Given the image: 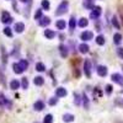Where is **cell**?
<instances>
[{
	"mask_svg": "<svg viewBox=\"0 0 123 123\" xmlns=\"http://www.w3.org/2000/svg\"><path fill=\"white\" fill-rule=\"evenodd\" d=\"M68 7H69V3L67 1V0H63L57 7L55 10V15L57 16H62V15H64L67 11H68Z\"/></svg>",
	"mask_w": 123,
	"mask_h": 123,
	"instance_id": "cell-1",
	"label": "cell"
},
{
	"mask_svg": "<svg viewBox=\"0 0 123 123\" xmlns=\"http://www.w3.org/2000/svg\"><path fill=\"white\" fill-rule=\"evenodd\" d=\"M0 106H3V107H5V108H11V106H12L11 101L7 100V98L4 96V94H1V92H0Z\"/></svg>",
	"mask_w": 123,
	"mask_h": 123,
	"instance_id": "cell-2",
	"label": "cell"
},
{
	"mask_svg": "<svg viewBox=\"0 0 123 123\" xmlns=\"http://www.w3.org/2000/svg\"><path fill=\"white\" fill-rule=\"evenodd\" d=\"M101 14H102V9H101L100 6H95L94 9H92L91 14H90V17L94 18V20H97V18L101 16Z\"/></svg>",
	"mask_w": 123,
	"mask_h": 123,
	"instance_id": "cell-3",
	"label": "cell"
},
{
	"mask_svg": "<svg viewBox=\"0 0 123 123\" xmlns=\"http://www.w3.org/2000/svg\"><path fill=\"white\" fill-rule=\"evenodd\" d=\"M84 73L87 78L91 76V62L89 59H85L84 62Z\"/></svg>",
	"mask_w": 123,
	"mask_h": 123,
	"instance_id": "cell-4",
	"label": "cell"
},
{
	"mask_svg": "<svg viewBox=\"0 0 123 123\" xmlns=\"http://www.w3.org/2000/svg\"><path fill=\"white\" fill-rule=\"evenodd\" d=\"M111 79H112V81H113V83H116V84H118V85H123V76H122L121 74L113 73V74L111 75Z\"/></svg>",
	"mask_w": 123,
	"mask_h": 123,
	"instance_id": "cell-5",
	"label": "cell"
},
{
	"mask_svg": "<svg viewBox=\"0 0 123 123\" xmlns=\"http://www.w3.org/2000/svg\"><path fill=\"white\" fill-rule=\"evenodd\" d=\"M80 38L83 39L84 42H86V41H91L92 38H94V33H92L91 31H84V32L80 35Z\"/></svg>",
	"mask_w": 123,
	"mask_h": 123,
	"instance_id": "cell-6",
	"label": "cell"
},
{
	"mask_svg": "<svg viewBox=\"0 0 123 123\" xmlns=\"http://www.w3.org/2000/svg\"><path fill=\"white\" fill-rule=\"evenodd\" d=\"M1 22L3 24H7V25L12 22V17H11V15H10L7 11H4L1 14Z\"/></svg>",
	"mask_w": 123,
	"mask_h": 123,
	"instance_id": "cell-7",
	"label": "cell"
},
{
	"mask_svg": "<svg viewBox=\"0 0 123 123\" xmlns=\"http://www.w3.org/2000/svg\"><path fill=\"white\" fill-rule=\"evenodd\" d=\"M67 94H68V91H67V89H64V87H57L55 89V96L57 97H64V96H67Z\"/></svg>",
	"mask_w": 123,
	"mask_h": 123,
	"instance_id": "cell-8",
	"label": "cell"
},
{
	"mask_svg": "<svg viewBox=\"0 0 123 123\" xmlns=\"http://www.w3.org/2000/svg\"><path fill=\"white\" fill-rule=\"evenodd\" d=\"M96 71H97V74H98L100 76H102V78L107 75V68H106L105 65H98L97 69H96Z\"/></svg>",
	"mask_w": 123,
	"mask_h": 123,
	"instance_id": "cell-9",
	"label": "cell"
},
{
	"mask_svg": "<svg viewBox=\"0 0 123 123\" xmlns=\"http://www.w3.org/2000/svg\"><path fill=\"white\" fill-rule=\"evenodd\" d=\"M14 30H15V32H17V33H22L25 31V25L22 22H16L14 25Z\"/></svg>",
	"mask_w": 123,
	"mask_h": 123,
	"instance_id": "cell-10",
	"label": "cell"
},
{
	"mask_svg": "<svg viewBox=\"0 0 123 123\" xmlns=\"http://www.w3.org/2000/svg\"><path fill=\"white\" fill-rule=\"evenodd\" d=\"M33 107H35V110H36V111H42V110H43V108L46 107V104H44L43 101L38 100V101H36V102H35Z\"/></svg>",
	"mask_w": 123,
	"mask_h": 123,
	"instance_id": "cell-11",
	"label": "cell"
},
{
	"mask_svg": "<svg viewBox=\"0 0 123 123\" xmlns=\"http://www.w3.org/2000/svg\"><path fill=\"white\" fill-rule=\"evenodd\" d=\"M44 36L47 37V39H53L55 37V32H54L53 30L47 28V30H44Z\"/></svg>",
	"mask_w": 123,
	"mask_h": 123,
	"instance_id": "cell-12",
	"label": "cell"
},
{
	"mask_svg": "<svg viewBox=\"0 0 123 123\" xmlns=\"http://www.w3.org/2000/svg\"><path fill=\"white\" fill-rule=\"evenodd\" d=\"M89 25V20L86 18V17H81L79 21H78V26L79 27H81V28H84V27H86Z\"/></svg>",
	"mask_w": 123,
	"mask_h": 123,
	"instance_id": "cell-13",
	"label": "cell"
},
{
	"mask_svg": "<svg viewBox=\"0 0 123 123\" xmlns=\"http://www.w3.org/2000/svg\"><path fill=\"white\" fill-rule=\"evenodd\" d=\"M89 49H90V47H89L86 43H81V44H79V52H80V53L85 54V53L89 52Z\"/></svg>",
	"mask_w": 123,
	"mask_h": 123,
	"instance_id": "cell-14",
	"label": "cell"
},
{
	"mask_svg": "<svg viewBox=\"0 0 123 123\" xmlns=\"http://www.w3.org/2000/svg\"><path fill=\"white\" fill-rule=\"evenodd\" d=\"M20 85H21V84H20V81L16 80V79L10 81V89H11V90H17L20 87Z\"/></svg>",
	"mask_w": 123,
	"mask_h": 123,
	"instance_id": "cell-15",
	"label": "cell"
},
{
	"mask_svg": "<svg viewBox=\"0 0 123 123\" xmlns=\"http://www.w3.org/2000/svg\"><path fill=\"white\" fill-rule=\"evenodd\" d=\"M83 5H84V7H86V9H89V10H92V9L95 7V5H94V0H84Z\"/></svg>",
	"mask_w": 123,
	"mask_h": 123,
	"instance_id": "cell-16",
	"label": "cell"
},
{
	"mask_svg": "<svg viewBox=\"0 0 123 123\" xmlns=\"http://www.w3.org/2000/svg\"><path fill=\"white\" fill-rule=\"evenodd\" d=\"M59 52H60V55L63 57V58H67V55H68V48L64 44H60L59 46Z\"/></svg>",
	"mask_w": 123,
	"mask_h": 123,
	"instance_id": "cell-17",
	"label": "cell"
},
{
	"mask_svg": "<svg viewBox=\"0 0 123 123\" xmlns=\"http://www.w3.org/2000/svg\"><path fill=\"white\" fill-rule=\"evenodd\" d=\"M74 115H71V113H65L63 116V121L67 122V123H70V122H74Z\"/></svg>",
	"mask_w": 123,
	"mask_h": 123,
	"instance_id": "cell-18",
	"label": "cell"
},
{
	"mask_svg": "<svg viewBox=\"0 0 123 123\" xmlns=\"http://www.w3.org/2000/svg\"><path fill=\"white\" fill-rule=\"evenodd\" d=\"M49 24H50V18L47 17V16H44V17H42V18L39 20V25H41V26H43V27L48 26Z\"/></svg>",
	"mask_w": 123,
	"mask_h": 123,
	"instance_id": "cell-19",
	"label": "cell"
},
{
	"mask_svg": "<svg viewBox=\"0 0 123 123\" xmlns=\"http://www.w3.org/2000/svg\"><path fill=\"white\" fill-rule=\"evenodd\" d=\"M55 26L58 30H64L67 27V22L64 21V20H58V21L55 22Z\"/></svg>",
	"mask_w": 123,
	"mask_h": 123,
	"instance_id": "cell-20",
	"label": "cell"
},
{
	"mask_svg": "<svg viewBox=\"0 0 123 123\" xmlns=\"http://www.w3.org/2000/svg\"><path fill=\"white\" fill-rule=\"evenodd\" d=\"M12 69H14V71H15L16 74H22V73H24V69L20 67L18 63H14V64H12Z\"/></svg>",
	"mask_w": 123,
	"mask_h": 123,
	"instance_id": "cell-21",
	"label": "cell"
},
{
	"mask_svg": "<svg viewBox=\"0 0 123 123\" xmlns=\"http://www.w3.org/2000/svg\"><path fill=\"white\" fill-rule=\"evenodd\" d=\"M33 84L37 85V86H42V85L44 84V79H43L42 76H36L35 80H33Z\"/></svg>",
	"mask_w": 123,
	"mask_h": 123,
	"instance_id": "cell-22",
	"label": "cell"
},
{
	"mask_svg": "<svg viewBox=\"0 0 123 123\" xmlns=\"http://www.w3.org/2000/svg\"><path fill=\"white\" fill-rule=\"evenodd\" d=\"M96 43H97L98 46H104V44L106 43V39H105V37L102 36V35H98V36L96 37Z\"/></svg>",
	"mask_w": 123,
	"mask_h": 123,
	"instance_id": "cell-23",
	"label": "cell"
},
{
	"mask_svg": "<svg viewBox=\"0 0 123 123\" xmlns=\"http://www.w3.org/2000/svg\"><path fill=\"white\" fill-rule=\"evenodd\" d=\"M75 27H76V18L75 17H70V20H69V28L74 30Z\"/></svg>",
	"mask_w": 123,
	"mask_h": 123,
	"instance_id": "cell-24",
	"label": "cell"
},
{
	"mask_svg": "<svg viewBox=\"0 0 123 123\" xmlns=\"http://www.w3.org/2000/svg\"><path fill=\"white\" fill-rule=\"evenodd\" d=\"M113 42H115L116 44H119V43L122 42V35H121V33H115V36H113Z\"/></svg>",
	"mask_w": 123,
	"mask_h": 123,
	"instance_id": "cell-25",
	"label": "cell"
},
{
	"mask_svg": "<svg viewBox=\"0 0 123 123\" xmlns=\"http://www.w3.org/2000/svg\"><path fill=\"white\" fill-rule=\"evenodd\" d=\"M41 5H42V9H43V10H49V7H50V3H49V0H42Z\"/></svg>",
	"mask_w": 123,
	"mask_h": 123,
	"instance_id": "cell-26",
	"label": "cell"
},
{
	"mask_svg": "<svg viewBox=\"0 0 123 123\" xmlns=\"http://www.w3.org/2000/svg\"><path fill=\"white\" fill-rule=\"evenodd\" d=\"M18 64H20V67L24 69V71L28 68V63H27V60H26V59H21V60L18 62Z\"/></svg>",
	"mask_w": 123,
	"mask_h": 123,
	"instance_id": "cell-27",
	"label": "cell"
},
{
	"mask_svg": "<svg viewBox=\"0 0 123 123\" xmlns=\"http://www.w3.org/2000/svg\"><path fill=\"white\" fill-rule=\"evenodd\" d=\"M36 70L37 71H44L46 70V65L43 63H41V62H38V63L36 64Z\"/></svg>",
	"mask_w": 123,
	"mask_h": 123,
	"instance_id": "cell-28",
	"label": "cell"
},
{
	"mask_svg": "<svg viewBox=\"0 0 123 123\" xmlns=\"http://www.w3.org/2000/svg\"><path fill=\"white\" fill-rule=\"evenodd\" d=\"M112 25H113L117 30H119V28H121V25H119V22H118L117 16H113V17H112Z\"/></svg>",
	"mask_w": 123,
	"mask_h": 123,
	"instance_id": "cell-29",
	"label": "cell"
},
{
	"mask_svg": "<svg viewBox=\"0 0 123 123\" xmlns=\"http://www.w3.org/2000/svg\"><path fill=\"white\" fill-rule=\"evenodd\" d=\"M21 86H22V89H25V90L28 89V79H27V78H22V79H21Z\"/></svg>",
	"mask_w": 123,
	"mask_h": 123,
	"instance_id": "cell-30",
	"label": "cell"
},
{
	"mask_svg": "<svg viewBox=\"0 0 123 123\" xmlns=\"http://www.w3.org/2000/svg\"><path fill=\"white\" fill-rule=\"evenodd\" d=\"M43 16H42V9H37L36 12H35V20H41Z\"/></svg>",
	"mask_w": 123,
	"mask_h": 123,
	"instance_id": "cell-31",
	"label": "cell"
},
{
	"mask_svg": "<svg viewBox=\"0 0 123 123\" xmlns=\"http://www.w3.org/2000/svg\"><path fill=\"white\" fill-rule=\"evenodd\" d=\"M74 97H75V100H74V102H75V105L80 106V105H81V100H83V98L80 97V95L78 94V92H75V94H74Z\"/></svg>",
	"mask_w": 123,
	"mask_h": 123,
	"instance_id": "cell-32",
	"label": "cell"
},
{
	"mask_svg": "<svg viewBox=\"0 0 123 123\" xmlns=\"http://www.w3.org/2000/svg\"><path fill=\"white\" fill-rule=\"evenodd\" d=\"M4 35L7 36V37H12V31H11V28H10L9 26H6L4 28Z\"/></svg>",
	"mask_w": 123,
	"mask_h": 123,
	"instance_id": "cell-33",
	"label": "cell"
},
{
	"mask_svg": "<svg viewBox=\"0 0 123 123\" xmlns=\"http://www.w3.org/2000/svg\"><path fill=\"white\" fill-rule=\"evenodd\" d=\"M53 122V116L52 115H47V116H44V119H43V123H52Z\"/></svg>",
	"mask_w": 123,
	"mask_h": 123,
	"instance_id": "cell-34",
	"label": "cell"
},
{
	"mask_svg": "<svg viewBox=\"0 0 123 123\" xmlns=\"http://www.w3.org/2000/svg\"><path fill=\"white\" fill-rule=\"evenodd\" d=\"M83 102H84V107H85V108H89V105H90V104H89V98H87V96H86L85 94L83 95Z\"/></svg>",
	"mask_w": 123,
	"mask_h": 123,
	"instance_id": "cell-35",
	"label": "cell"
},
{
	"mask_svg": "<svg viewBox=\"0 0 123 123\" xmlns=\"http://www.w3.org/2000/svg\"><path fill=\"white\" fill-rule=\"evenodd\" d=\"M57 102H58V98H57V97H50L49 101H48V104H49L50 106H54V105H57Z\"/></svg>",
	"mask_w": 123,
	"mask_h": 123,
	"instance_id": "cell-36",
	"label": "cell"
},
{
	"mask_svg": "<svg viewBox=\"0 0 123 123\" xmlns=\"http://www.w3.org/2000/svg\"><path fill=\"white\" fill-rule=\"evenodd\" d=\"M112 91H113V87H112V85H106V94H107V95H111Z\"/></svg>",
	"mask_w": 123,
	"mask_h": 123,
	"instance_id": "cell-37",
	"label": "cell"
},
{
	"mask_svg": "<svg viewBox=\"0 0 123 123\" xmlns=\"http://www.w3.org/2000/svg\"><path fill=\"white\" fill-rule=\"evenodd\" d=\"M117 54H118V57H119L121 59H123V48H122V47H119V48L117 49Z\"/></svg>",
	"mask_w": 123,
	"mask_h": 123,
	"instance_id": "cell-38",
	"label": "cell"
},
{
	"mask_svg": "<svg viewBox=\"0 0 123 123\" xmlns=\"http://www.w3.org/2000/svg\"><path fill=\"white\" fill-rule=\"evenodd\" d=\"M4 79H5V76H4V74H3V71H1V69H0V83H1V84H5V81H4Z\"/></svg>",
	"mask_w": 123,
	"mask_h": 123,
	"instance_id": "cell-39",
	"label": "cell"
},
{
	"mask_svg": "<svg viewBox=\"0 0 123 123\" xmlns=\"http://www.w3.org/2000/svg\"><path fill=\"white\" fill-rule=\"evenodd\" d=\"M21 1H22V3H26V1H28V0H21Z\"/></svg>",
	"mask_w": 123,
	"mask_h": 123,
	"instance_id": "cell-40",
	"label": "cell"
},
{
	"mask_svg": "<svg viewBox=\"0 0 123 123\" xmlns=\"http://www.w3.org/2000/svg\"><path fill=\"white\" fill-rule=\"evenodd\" d=\"M121 16H122V21H123V12H122V14H121Z\"/></svg>",
	"mask_w": 123,
	"mask_h": 123,
	"instance_id": "cell-41",
	"label": "cell"
},
{
	"mask_svg": "<svg viewBox=\"0 0 123 123\" xmlns=\"http://www.w3.org/2000/svg\"><path fill=\"white\" fill-rule=\"evenodd\" d=\"M35 123H37V122H35Z\"/></svg>",
	"mask_w": 123,
	"mask_h": 123,
	"instance_id": "cell-42",
	"label": "cell"
},
{
	"mask_svg": "<svg viewBox=\"0 0 123 123\" xmlns=\"http://www.w3.org/2000/svg\"><path fill=\"white\" fill-rule=\"evenodd\" d=\"M122 68H123V67H122Z\"/></svg>",
	"mask_w": 123,
	"mask_h": 123,
	"instance_id": "cell-43",
	"label": "cell"
}]
</instances>
